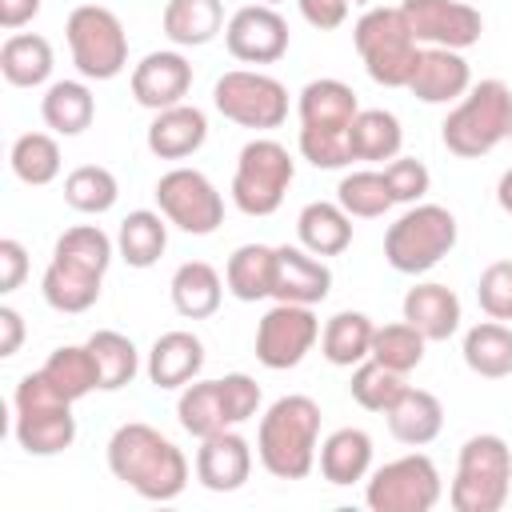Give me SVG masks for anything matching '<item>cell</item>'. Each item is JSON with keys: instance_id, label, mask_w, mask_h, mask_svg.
<instances>
[{"instance_id": "obj_21", "label": "cell", "mask_w": 512, "mask_h": 512, "mask_svg": "<svg viewBox=\"0 0 512 512\" xmlns=\"http://www.w3.org/2000/svg\"><path fill=\"white\" fill-rule=\"evenodd\" d=\"M208 140V116L196 104L160 108L148 124V152L160 160H184Z\"/></svg>"}, {"instance_id": "obj_30", "label": "cell", "mask_w": 512, "mask_h": 512, "mask_svg": "<svg viewBox=\"0 0 512 512\" xmlns=\"http://www.w3.org/2000/svg\"><path fill=\"white\" fill-rule=\"evenodd\" d=\"M372 468V436L364 428H336L320 444V476L336 488L364 480Z\"/></svg>"}, {"instance_id": "obj_54", "label": "cell", "mask_w": 512, "mask_h": 512, "mask_svg": "<svg viewBox=\"0 0 512 512\" xmlns=\"http://www.w3.org/2000/svg\"><path fill=\"white\" fill-rule=\"evenodd\" d=\"M256 4H272V8H276V4H280V0H256Z\"/></svg>"}, {"instance_id": "obj_6", "label": "cell", "mask_w": 512, "mask_h": 512, "mask_svg": "<svg viewBox=\"0 0 512 512\" xmlns=\"http://www.w3.org/2000/svg\"><path fill=\"white\" fill-rule=\"evenodd\" d=\"M12 408H16L12 432H16V444H20L28 456H56V452L72 448V440H76L72 400H64V396L44 380V372H28V376L16 384Z\"/></svg>"}, {"instance_id": "obj_10", "label": "cell", "mask_w": 512, "mask_h": 512, "mask_svg": "<svg viewBox=\"0 0 512 512\" xmlns=\"http://www.w3.org/2000/svg\"><path fill=\"white\" fill-rule=\"evenodd\" d=\"M72 64L84 80H112L128 68V32L120 16L104 4H80L64 24Z\"/></svg>"}, {"instance_id": "obj_2", "label": "cell", "mask_w": 512, "mask_h": 512, "mask_svg": "<svg viewBox=\"0 0 512 512\" xmlns=\"http://www.w3.org/2000/svg\"><path fill=\"white\" fill-rule=\"evenodd\" d=\"M320 444V404L312 396H280L256 428V456L276 480H304L316 468Z\"/></svg>"}, {"instance_id": "obj_13", "label": "cell", "mask_w": 512, "mask_h": 512, "mask_svg": "<svg viewBox=\"0 0 512 512\" xmlns=\"http://www.w3.org/2000/svg\"><path fill=\"white\" fill-rule=\"evenodd\" d=\"M156 204L188 236H212L224 224V196L200 168H172L156 180Z\"/></svg>"}, {"instance_id": "obj_39", "label": "cell", "mask_w": 512, "mask_h": 512, "mask_svg": "<svg viewBox=\"0 0 512 512\" xmlns=\"http://www.w3.org/2000/svg\"><path fill=\"white\" fill-rule=\"evenodd\" d=\"M44 380L64 396V400H80L88 396L92 388H100V372H96V360H92V348L88 344H64L56 348L48 360H44Z\"/></svg>"}, {"instance_id": "obj_18", "label": "cell", "mask_w": 512, "mask_h": 512, "mask_svg": "<svg viewBox=\"0 0 512 512\" xmlns=\"http://www.w3.org/2000/svg\"><path fill=\"white\" fill-rule=\"evenodd\" d=\"M332 292V272L324 256H312L304 244H280L276 248V272H272V300L284 304H320Z\"/></svg>"}, {"instance_id": "obj_46", "label": "cell", "mask_w": 512, "mask_h": 512, "mask_svg": "<svg viewBox=\"0 0 512 512\" xmlns=\"http://www.w3.org/2000/svg\"><path fill=\"white\" fill-rule=\"evenodd\" d=\"M384 184L392 192V204H420L424 192L432 188V172L416 156H396L384 164Z\"/></svg>"}, {"instance_id": "obj_14", "label": "cell", "mask_w": 512, "mask_h": 512, "mask_svg": "<svg viewBox=\"0 0 512 512\" xmlns=\"http://www.w3.org/2000/svg\"><path fill=\"white\" fill-rule=\"evenodd\" d=\"M316 340H320V320L312 304L276 300L256 324V360L272 372H284V368H296Z\"/></svg>"}, {"instance_id": "obj_15", "label": "cell", "mask_w": 512, "mask_h": 512, "mask_svg": "<svg viewBox=\"0 0 512 512\" xmlns=\"http://www.w3.org/2000/svg\"><path fill=\"white\" fill-rule=\"evenodd\" d=\"M400 12L424 48L464 52L484 36V16L468 0H404Z\"/></svg>"}, {"instance_id": "obj_35", "label": "cell", "mask_w": 512, "mask_h": 512, "mask_svg": "<svg viewBox=\"0 0 512 512\" xmlns=\"http://www.w3.org/2000/svg\"><path fill=\"white\" fill-rule=\"evenodd\" d=\"M372 336H376V324L364 316V312H336L324 332H320V352L328 364L336 368H356L360 360L372 356Z\"/></svg>"}, {"instance_id": "obj_8", "label": "cell", "mask_w": 512, "mask_h": 512, "mask_svg": "<svg viewBox=\"0 0 512 512\" xmlns=\"http://www.w3.org/2000/svg\"><path fill=\"white\" fill-rule=\"evenodd\" d=\"M456 236V216L444 204H412L404 216H396V224H388L384 260L404 276H420L456 248Z\"/></svg>"}, {"instance_id": "obj_12", "label": "cell", "mask_w": 512, "mask_h": 512, "mask_svg": "<svg viewBox=\"0 0 512 512\" xmlns=\"http://www.w3.org/2000/svg\"><path fill=\"white\" fill-rule=\"evenodd\" d=\"M440 496V472L424 452H408L400 460L380 464L364 484V504L372 512H432Z\"/></svg>"}, {"instance_id": "obj_51", "label": "cell", "mask_w": 512, "mask_h": 512, "mask_svg": "<svg viewBox=\"0 0 512 512\" xmlns=\"http://www.w3.org/2000/svg\"><path fill=\"white\" fill-rule=\"evenodd\" d=\"M20 344H24V316L12 304H4L0 308V356H16Z\"/></svg>"}, {"instance_id": "obj_19", "label": "cell", "mask_w": 512, "mask_h": 512, "mask_svg": "<svg viewBox=\"0 0 512 512\" xmlns=\"http://www.w3.org/2000/svg\"><path fill=\"white\" fill-rule=\"evenodd\" d=\"M252 476V444L224 428V432H212L200 440L196 448V480L208 488V492H236L244 488Z\"/></svg>"}, {"instance_id": "obj_28", "label": "cell", "mask_w": 512, "mask_h": 512, "mask_svg": "<svg viewBox=\"0 0 512 512\" xmlns=\"http://www.w3.org/2000/svg\"><path fill=\"white\" fill-rule=\"evenodd\" d=\"M168 248V216L152 208H136L116 228V252L128 268H152Z\"/></svg>"}, {"instance_id": "obj_44", "label": "cell", "mask_w": 512, "mask_h": 512, "mask_svg": "<svg viewBox=\"0 0 512 512\" xmlns=\"http://www.w3.org/2000/svg\"><path fill=\"white\" fill-rule=\"evenodd\" d=\"M404 388H408L404 376L392 372V368H384V364L372 360V356L352 368V384H348L352 400H356L360 408H368V412H388V408L400 400Z\"/></svg>"}, {"instance_id": "obj_3", "label": "cell", "mask_w": 512, "mask_h": 512, "mask_svg": "<svg viewBox=\"0 0 512 512\" xmlns=\"http://www.w3.org/2000/svg\"><path fill=\"white\" fill-rule=\"evenodd\" d=\"M300 112V156L312 168H344L352 164L348 152V128L360 112L356 92L344 80H308L296 100Z\"/></svg>"}, {"instance_id": "obj_31", "label": "cell", "mask_w": 512, "mask_h": 512, "mask_svg": "<svg viewBox=\"0 0 512 512\" xmlns=\"http://www.w3.org/2000/svg\"><path fill=\"white\" fill-rule=\"evenodd\" d=\"M160 24L176 48H200L224 28V0H168Z\"/></svg>"}, {"instance_id": "obj_24", "label": "cell", "mask_w": 512, "mask_h": 512, "mask_svg": "<svg viewBox=\"0 0 512 512\" xmlns=\"http://www.w3.org/2000/svg\"><path fill=\"white\" fill-rule=\"evenodd\" d=\"M384 416H388V432L408 448L432 444L444 428V404L428 388H404L400 400Z\"/></svg>"}, {"instance_id": "obj_25", "label": "cell", "mask_w": 512, "mask_h": 512, "mask_svg": "<svg viewBox=\"0 0 512 512\" xmlns=\"http://www.w3.org/2000/svg\"><path fill=\"white\" fill-rule=\"evenodd\" d=\"M404 144V128L388 108H360L348 128V152L360 164H384L396 160Z\"/></svg>"}, {"instance_id": "obj_9", "label": "cell", "mask_w": 512, "mask_h": 512, "mask_svg": "<svg viewBox=\"0 0 512 512\" xmlns=\"http://www.w3.org/2000/svg\"><path fill=\"white\" fill-rule=\"evenodd\" d=\"M296 176V160L272 136H256L240 148L232 172V204L244 216H272L284 204V192Z\"/></svg>"}, {"instance_id": "obj_40", "label": "cell", "mask_w": 512, "mask_h": 512, "mask_svg": "<svg viewBox=\"0 0 512 512\" xmlns=\"http://www.w3.org/2000/svg\"><path fill=\"white\" fill-rule=\"evenodd\" d=\"M8 164H12V172H16L20 184L44 188V184H52L60 176V164L64 160H60L56 136H48V132H24V136H16V144L8 152Z\"/></svg>"}, {"instance_id": "obj_37", "label": "cell", "mask_w": 512, "mask_h": 512, "mask_svg": "<svg viewBox=\"0 0 512 512\" xmlns=\"http://www.w3.org/2000/svg\"><path fill=\"white\" fill-rule=\"evenodd\" d=\"M176 420H180V428H184L188 436H196V440L232 428L228 408H224L220 380H192V384H184V392H180V400H176Z\"/></svg>"}, {"instance_id": "obj_34", "label": "cell", "mask_w": 512, "mask_h": 512, "mask_svg": "<svg viewBox=\"0 0 512 512\" xmlns=\"http://www.w3.org/2000/svg\"><path fill=\"white\" fill-rule=\"evenodd\" d=\"M464 364L484 380L512 376V328L504 320H484L464 332Z\"/></svg>"}, {"instance_id": "obj_47", "label": "cell", "mask_w": 512, "mask_h": 512, "mask_svg": "<svg viewBox=\"0 0 512 512\" xmlns=\"http://www.w3.org/2000/svg\"><path fill=\"white\" fill-rule=\"evenodd\" d=\"M476 300L488 320H512V260H492L480 272Z\"/></svg>"}, {"instance_id": "obj_32", "label": "cell", "mask_w": 512, "mask_h": 512, "mask_svg": "<svg viewBox=\"0 0 512 512\" xmlns=\"http://www.w3.org/2000/svg\"><path fill=\"white\" fill-rule=\"evenodd\" d=\"M40 116L56 136H80L96 120V96L84 80H56L40 100Z\"/></svg>"}, {"instance_id": "obj_23", "label": "cell", "mask_w": 512, "mask_h": 512, "mask_svg": "<svg viewBox=\"0 0 512 512\" xmlns=\"http://www.w3.org/2000/svg\"><path fill=\"white\" fill-rule=\"evenodd\" d=\"M404 320L424 340H448L460 328V296L448 284H416L404 292Z\"/></svg>"}, {"instance_id": "obj_29", "label": "cell", "mask_w": 512, "mask_h": 512, "mask_svg": "<svg viewBox=\"0 0 512 512\" xmlns=\"http://www.w3.org/2000/svg\"><path fill=\"white\" fill-rule=\"evenodd\" d=\"M168 292H172V308H176L180 316L204 320V316H212V312L220 308V300H224V280H220V272H216L208 260H188V264H180V268L172 272Z\"/></svg>"}, {"instance_id": "obj_48", "label": "cell", "mask_w": 512, "mask_h": 512, "mask_svg": "<svg viewBox=\"0 0 512 512\" xmlns=\"http://www.w3.org/2000/svg\"><path fill=\"white\" fill-rule=\"evenodd\" d=\"M220 392H224V408H228V420L232 428L252 420L260 412V384L248 376V372H228L220 376Z\"/></svg>"}, {"instance_id": "obj_53", "label": "cell", "mask_w": 512, "mask_h": 512, "mask_svg": "<svg viewBox=\"0 0 512 512\" xmlns=\"http://www.w3.org/2000/svg\"><path fill=\"white\" fill-rule=\"evenodd\" d=\"M496 204L512 216V168H508V172L500 176V184H496Z\"/></svg>"}, {"instance_id": "obj_52", "label": "cell", "mask_w": 512, "mask_h": 512, "mask_svg": "<svg viewBox=\"0 0 512 512\" xmlns=\"http://www.w3.org/2000/svg\"><path fill=\"white\" fill-rule=\"evenodd\" d=\"M36 12H40V0H0V28H4V32H16V28H24Z\"/></svg>"}, {"instance_id": "obj_49", "label": "cell", "mask_w": 512, "mask_h": 512, "mask_svg": "<svg viewBox=\"0 0 512 512\" xmlns=\"http://www.w3.org/2000/svg\"><path fill=\"white\" fill-rule=\"evenodd\" d=\"M28 276V248L12 236L0 240V292H16Z\"/></svg>"}, {"instance_id": "obj_36", "label": "cell", "mask_w": 512, "mask_h": 512, "mask_svg": "<svg viewBox=\"0 0 512 512\" xmlns=\"http://www.w3.org/2000/svg\"><path fill=\"white\" fill-rule=\"evenodd\" d=\"M272 272H276V248H268V244H240L228 256L224 284H228V292L236 300L256 304V300L272 296Z\"/></svg>"}, {"instance_id": "obj_38", "label": "cell", "mask_w": 512, "mask_h": 512, "mask_svg": "<svg viewBox=\"0 0 512 512\" xmlns=\"http://www.w3.org/2000/svg\"><path fill=\"white\" fill-rule=\"evenodd\" d=\"M84 344L92 348V360H96V372H100V388H104V392H116V388H124V384L136 380V372H140V352H136V344H132L124 332H116V328H96Z\"/></svg>"}, {"instance_id": "obj_5", "label": "cell", "mask_w": 512, "mask_h": 512, "mask_svg": "<svg viewBox=\"0 0 512 512\" xmlns=\"http://www.w3.org/2000/svg\"><path fill=\"white\" fill-rule=\"evenodd\" d=\"M512 488V448L496 432L468 436L456 456L448 504L456 512H500Z\"/></svg>"}, {"instance_id": "obj_17", "label": "cell", "mask_w": 512, "mask_h": 512, "mask_svg": "<svg viewBox=\"0 0 512 512\" xmlns=\"http://www.w3.org/2000/svg\"><path fill=\"white\" fill-rule=\"evenodd\" d=\"M188 88H192V64L176 48L148 52L132 68V96H136V104H144L152 112L172 108V104H184Z\"/></svg>"}, {"instance_id": "obj_22", "label": "cell", "mask_w": 512, "mask_h": 512, "mask_svg": "<svg viewBox=\"0 0 512 512\" xmlns=\"http://www.w3.org/2000/svg\"><path fill=\"white\" fill-rule=\"evenodd\" d=\"M204 368V344L196 332L172 328L164 336H156L152 352H148V380L156 388H184L200 376Z\"/></svg>"}, {"instance_id": "obj_45", "label": "cell", "mask_w": 512, "mask_h": 512, "mask_svg": "<svg viewBox=\"0 0 512 512\" xmlns=\"http://www.w3.org/2000/svg\"><path fill=\"white\" fill-rule=\"evenodd\" d=\"M424 344H428V340H424L408 320H400V324H384V328H376V336H372V360H380L384 368L408 376L412 368H420V360H424Z\"/></svg>"}, {"instance_id": "obj_42", "label": "cell", "mask_w": 512, "mask_h": 512, "mask_svg": "<svg viewBox=\"0 0 512 512\" xmlns=\"http://www.w3.org/2000/svg\"><path fill=\"white\" fill-rule=\"evenodd\" d=\"M336 204L348 212V216H360V220H376L392 208V192L384 184V172L376 168H356V172H344L340 184H336Z\"/></svg>"}, {"instance_id": "obj_33", "label": "cell", "mask_w": 512, "mask_h": 512, "mask_svg": "<svg viewBox=\"0 0 512 512\" xmlns=\"http://www.w3.org/2000/svg\"><path fill=\"white\" fill-rule=\"evenodd\" d=\"M52 44L40 32H12L0 48V72L16 88H40L52 76Z\"/></svg>"}, {"instance_id": "obj_43", "label": "cell", "mask_w": 512, "mask_h": 512, "mask_svg": "<svg viewBox=\"0 0 512 512\" xmlns=\"http://www.w3.org/2000/svg\"><path fill=\"white\" fill-rule=\"evenodd\" d=\"M52 256H56V260H68V264H80V268H88V272H96V276H104L108 264H112V256H116V244L108 240L104 228H96V224H76V228L60 232Z\"/></svg>"}, {"instance_id": "obj_4", "label": "cell", "mask_w": 512, "mask_h": 512, "mask_svg": "<svg viewBox=\"0 0 512 512\" xmlns=\"http://www.w3.org/2000/svg\"><path fill=\"white\" fill-rule=\"evenodd\" d=\"M440 140L460 160H480L512 140V88L504 80L472 84L440 124Z\"/></svg>"}, {"instance_id": "obj_11", "label": "cell", "mask_w": 512, "mask_h": 512, "mask_svg": "<svg viewBox=\"0 0 512 512\" xmlns=\"http://www.w3.org/2000/svg\"><path fill=\"white\" fill-rule=\"evenodd\" d=\"M212 104L224 120L252 128V132H272L288 120V88L256 68H232L216 80Z\"/></svg>"}, {"instance_id": "obj_20", "label": "cell", "mask_w": 512, "mask_h": 512, "mask_svg": "<svg viewBox=\"0 0 512 512\" xmlns=\"http://www.w3.org/2000/svg\"><path fill=\"white\" fill-rule=\"evenodd\" d=\"M472 88V68L456 48H420L408 92L424 104H456Z\"/></svg>"}, {"instance_id": "obj_41", "label": "cell", "mask_w": 512, "mask_h": 512, "mask_svg": "<svg viewBox=\"0 0 512 512\" xmlns=\"http://www.w3.org/2000/svg\"><path fill=\"white\" fill-rule=\"evenodd\" d=\"M116 196H120V184L104 164H80L64 176V200H68V208H76L84 216L108 212L116 204Z\"/></svg>"}, {"instance_id": "obj_16", "label": "cell", "mask_w": 512, "mask_h": 512, "mask_svg": "<svg viewBox=\"0 0 512 512\" xmlns=\"http://www.w3.org/2000/svg\"><path fill=\"white\" fill-rule=\"evenodd\" d=\"M288 20L272 4H244L224 24V44L244 64H276L288 52Z\"/></svg>"}, {"instance_id": "obj_27", "label": "cell", "mask_w": 512, "mask_h": 512, "mask_svg": "<svg viewBox=\"0 0 512 512\" xmlns=\"http://www.w3.org/2000/svg\"><path fill=\"white\" fill-rule=\"evenodd\" d=\"M296 236L312 256H340L352 244V216L332 200H312L296 216Z\"/></svg>"}, {"instance_id": "obj_26", "label": "cell", "mask_w": 512, "mask_h": 512, "mask_svg": "<svg viewBox=\"0 0 512 512\" xmlns=\"http://www.w3.org/2000/svg\"><path fill=\"white\" fill-rule=\"evenodd\" d=\"M100 284H104V276H96V272H88V268H80V264L56 260V256H52V264H48L44 276H40L44 304L56 308V312H68V316L88 312V308L100 300Z\"/></svg>"}, {"instance_id": "obj_1", "label": "cell", "mask_w": 512, "mask_h": 512, "mask_svg": "<svg viewBox=\"0 0 512 512\" xmlns=\"http://www.w3.org/2000/svg\"><path fill=\"white\" fill-rule=\"evenodd\" d=\"M108 472L144 500H176L188 488L184 452L152 424L128 420L108 440Z\"/></svg>"}, {"instance_id": "obj_7", "label": "cell", "mask_w": 512, "mask_h": 512, "mask_svg": "<svg viewBox=\"0 0 512 512\" xmlns=\"http://www.w3.org/2000/svg\"><path fill=\"white\" fill-rule=\"evenodd\" d=\"M356 52L364 60V72L384 84V88H408L416 60H420V40L412 36L408 20L400 8H368L356 28H352Z\"/></svg>"}, {"instance_id": "obj_50", "label": "cell", "mask_w": 512, "mask_h": 512, "mask_svg": "<svg viewBox=\"0 0 512 512\" xmlns=\"http://www.w3.org/2000/svg\"><path fill=\"white\" fill-rule=\"evenodd\" d=\"M296 8H300V16H304L312 28H320V32L340 28V24L348 20V0H296Z\"/></svg>"}]
</instances>
